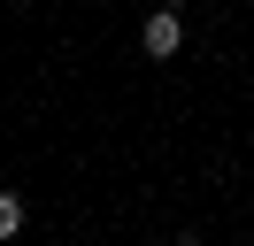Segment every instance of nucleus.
<instances>
[{"label": "nucleus", "instance_id": "4", "mask_svg": "<svg viewBox=\"0 0 254 246\" xmlns=\"http://www.w3.org/2000/svg\"><path fill=\"white\" fill-rule=\"evenodd\" d=\"M162 8H185V0H162Z\"/></svg>", "mask_w": 254, "mask_h": 246}, {"label": "nucleus", "instance_id": "1", "mask_svg": "<svg viewBox=\"0 0 254 246\" xmlns=\"http://www.w3.org/2000/svg\"><path fill=\"white\" fill-rule=\"evenodd\" d=\"M139 46H146L154 62H170L177 46H185V15H177V8H154V15H146V31H139Z\"/></svg>", "mask_w": 254, "mask_h": 246}, {"label": "nucleus", "instance_id": "3", "mask_svg": "<svg viewBox=\"0 0 254 246\" xmlns=\"http://www.w3.org/2000/svg\"><path fill=\"white\" fill-rule=\"evenodd\" d=\"M177 246H200V239H192V231H185V239H177Z\"/></svg>", "mask_w": 254, "mask_h": 246}, {"label": "nucleus", "instance_id": "2", "mask_svg": "<svg viewBox=\"0 0 254 246\" xmlns=\"http://www.w3.org/2000/svg\"><path fill=\"white\" fill-rule=\"evenodd\" d=\"M23 231V192H0V246Z\"/></svg>", "mask_w": 254, "mask_h": 246}]
</instances>
